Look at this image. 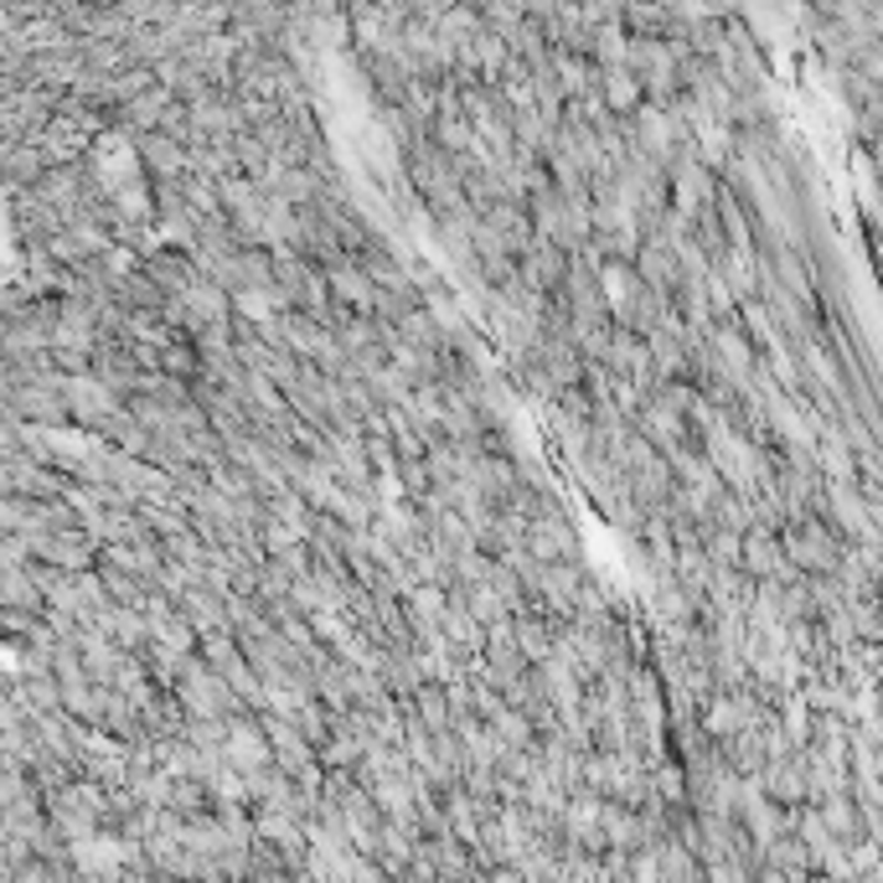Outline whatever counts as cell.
Returning a JSON list of instances; mask_svg holds the SVG:
<instances>
[{
    "mask_svg": "<svg viewBox=\"0 0 883 883\" xmlns=\"http://www.w3.org/2000/svg\"><path fill=\"white\" fill-rule=\"evenodd\" d=\"M791 563H801V569H832L837 563V538L827 532V527H801V532H791V543L781 548Z\"/></svg>",
    "mask_w": 883,
    "mask_h": 883,
    "instance_id": "cell-1",
    "label": "cell"
},
{
    "mask_svg": "<svg viewBox=\"0 0 883 883\" xmlns=\"http://www.w3.org/2000/svg\"><path fill=\"white\" fill-rule=\"evenodd\" d=\"M527 538H532V559H553V563H563V559H574V532L563 522H553V517H538V522L527 527Z\"/></svg>",
    "mask_w": 883,
    "mask_h": 883,
    "instance_id": "cell-2",
    "label": "cell"
},
{
    "mask_svg": "<svg viewBox=\"0 0 883 883\" xmlns=\"http://www.w3.org/2000/svg\"><path fill=\"white\" fill-rule=\"evenodd\" d=\"M744 563L754 569V574H764V578H785V553H781V543H775L770 532H749L744 538Z\"/></svg>",
    "mask_w": 883,
    "mask_h": 883,
    "instance_id": "cell-3",
    "label": "cell"
},
{
    "mask_svg": "<svg viewBox=\"0 0 883 883\" xmlns=\"http://www.w3.org/2000/svg\"><path fill=\"white\" fill-rule=\"evenodd\" d=\"M599 93H605V103H610L615 114H636V103H641V84H636V73H630V68H610V73H605Z\"/></svg>",
    "mask_w": 883,
    "mask_h": 883,
    "instance_id": "cell-4",
    "label": "cell"
},
{
    "mask_svg": "<svg viewBox=\"0 0 883 883\" xmlns=\"http://www.w3.org/2000/svg\"><path fill=\"white\" fill-rule=\"evenodd\" d=\"M331 285H336V300H346L352 310H377V289L362 269H331Z\"/></svg>",
    "mask_w": 883,
    "mask_h": 883,
    "instance_id": "cell-5",
    "label": "cell"
}]
</instances>
